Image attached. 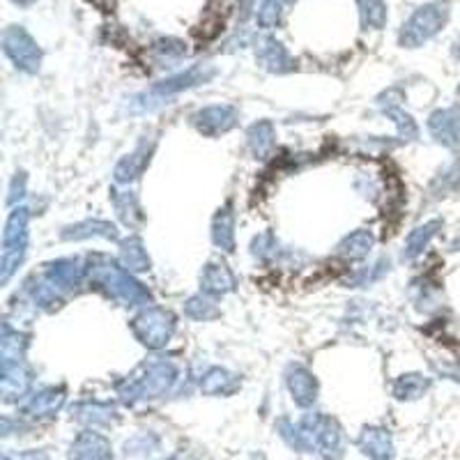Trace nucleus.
<instances>
[{
    "mask_svg": "<svg viewBox=\"0 0 460 460\" xmlns=\"http://www.w3.org/2000/svg\"><path fill=\"white\" fill-rule=\"evenodd\" d=\"M279 433L295 451L318 454L324 460H339L343 456V430L339 421L327 414H306L297 424L281 419Z\"/></svg>",
    "mask_w": 460,
    "mask_h": 460,
    "instance_id": "1",
    "label": "nucleus"
},
{
    "mask_svg": "<svg viewBox=\"0 0 460 460\" xmlns=\"http://www.w3.org/2000/svg\"><path fill=\"white\" fill-rule=\"evenodd\" d=\"M175 380H178V368L172 367L171 361L150 359L118 385V396L127 405L152 401V398H159L166 392H171Z\"/></svg>",
    "mask_w": 460,
    "mask_h": 460,
    "instance_id": "2",
    "label": "nucleus"
},
{
    "mask_svg": "<svg viewBox=\"0 0 460 460\" xmlns=\"http://www.w3.org/2000/svg\"><path fill=\"white\" fill-rule=\"evenodd\" d=\"M88 277L90 281L104 288L111 297L122 302L125 306H141V304H150L152 299L147 288L131 277L129 270L104 256H94L93 265L88 267Z\"/></svg>",
    "mask_w": 460,
    "mask_h": 460,
    "instance_id": "3",
    "label": "nucleus"
},
{
    "mask_svg": "<svg viewBox=\"0 0 460 460\" xmlns=\"http://www.w3.org/2000/svg\"><path fill=\"white\" fill-rule=\"evenodd\" d=\"M215 74H217V69L212 67V65H194V67L187 69L184 74H175V76H171V79H164V81H159V84L152 85L147 93H141V94H137V97H131L129 104H127V109L134 111V113L155 111L157 106L168 104V100H172L175 94L212 81L215 79Z\"/></svg>",
    "mask_w": 460,
    "mask_h": 460,
    "instance_id": "4",
    "label": "nucleus"
},
{
    "mask_svg": "<svg viewBox=\"0 0 460 460\" xmlns=\"http://www.w3.org/2000/svg\"><path fill=\"white\" fill-rule=\"evenodd\" d=\"M449 14V0H433V3H426V5L417 7L408 22L402 23L401 37H398L401 47L417 49L421 47V44L429 42V40H433V37L447 26Z\"/></svg>",
    "mask_w": 460,
    "mask_h": 460,
    "instance_id": "5",
    "label": "nucleus"
},
{
    "mask_svg": "<svg viewBox=\"0 0 460 460\" xmlns=\"http://www.w3.org/2000/svg\"><path fill=\"white\" fill-rule=\"evenodd\" d=\"M28 209L16 208L5 224L3 233V256H0V281L7 283L16 267L23 262L28 246Z\"/></svg>",
    "mask_w": 460,
    "mask_h": 460,
    "instance_id": "6",
    "label": "nucleus"
},
{
    "mask_svg": "<svg viewBox=\"0 0 460 460\" xmlns=\"http://www.w3.org/2000/svg\"><path fill=\"white\" fill-rule=\"evenodd\" d=\"M131 332L143 345H147L152 350H159L172 339L175 318H172L171 311L159 309V306H147L146 311H141L137 318L131 320Z\"/></svg>",
    "mask_w": 460,
    "mask_h": 460,
    "instance_id": "7",
    "label": "nucleus"
},
{
    "mask_svg": "<svg viewBox=\"0 0 460 460\" xmlns=\"http://www.w3.org/2000/svg\"><path fill=\"white\" fill-rule=\"evenodd\" d=\"M3 51L14 63L16 69L35 74L42 65V49L37 47L31 32L23 26H10L3 32Z\"/></svg>",
    "mask_w": 460,
    "mask_h": 460,
    "instance_id": "8",
    "label": "nucleus"
},
{
    "mask_svg": "<svg viewBox=\"0 0 460 460\" xmlns=\"http://www.w3.org/2000/svg\"><path fill=\"white\" fill-rule=\"evenodd\" d=\"M240 120V111L230 104L205 106L194 115V127L203 137H221L230 131Z\"/></svg>",
    "mask_w": 460,
    "mask_h": 460,
    "instance_id": "9",
    "label": "nucleus"
},
{
    "mask_svg": "<svg viewBox=\"0 0 460 460\" xmlns=\"http://www.w3.org/2000/svg\"><path fill=\"white\" fill-rule=\"evenodd\" d=\"M286 385L288 392L293 396L299 408H309L318 398V380L314 373L302 364H290L286 371Z\"/></svg>",
    "mask_w": 460,
    "mask_h": 460,
    "instance_id": "10",
    "label": "nucleus"
},
{
    "mask_svg": "<svg viewBox=\"0 0 460 460\" xmlns=\"http://www.w3.org/2000/svg\"><path fill=\"white\" fill-rule=\"evenodd\" d=\"M430 137L445 147L460 146V111L458 109H439L429 118Z\"/></svg>",
    "mask_w": 460,
    "mask_h": 460,
    "instance_id": "11",
    "label": "nucleus"
},
{
    "mask_svg": "<svg viewBox=\"0 0 460 460\" xmlns=\"http://www.w3.org/2000/svg\"><path fill=\"white\" fill-rule=\"evenodd\" d=\"M256 60L261 67H265L267 72H290L295 67V60L290 58V53L286 51L281 42H277L274 37H261L256 42Z\"/></svg>",
    "mask_w": 460,
    "mask_h": 460,
    "instance_id": "12",
    "label": "nucleus"
},
{
    "mask_svg": "<svg viewBox=\"0 0 460 460\" xmlns=\"http://www.w3.org/2000/svg\"><path fill=\"white\" fill-rule=\"evenodd\" d=\"M65 405V387H47L32 394L22 405V414L28 419H44L56 414Z\"/></svg>",
    "mask_w": 460,
    "mask_h": 460,
    "instance_id": "13",
    "label": "nucleus"
},
{
    "mask_svg": "<svg viewBox=\"0 0 460 460\" xmlns=\"http://www.w3.org/2000/svg\"><path fill=\"white\" fill-rule=\"evenodd\" d=\"M357 447L364 456L371 460H392L394 458V439L387 429L380 426H368L357 438Z\"/></svg>",
    "mask_w": 460,
    "mask_h": 460,
    "instance_id": "14",
    "label": "nucleus"
},
{
    "mask_svg": "<svg viewBox=\"0 0 460 460\" xmlns=\"http://www.w3.org/2000/svg\"><path fill=\"white\" fill-rule=\"evenodd\" d=\"M69 460H113L111 442L102 433L84 430V433H79V438L74 439Z\"/></svg>",
    "mask_w": 460,
    "mask_h": 460,
    "instance_id": "15",
    "label": "nucleus"
},
{
    "mask_svg": "<svg viewBox=\"0 0 460 460\" xmlns=\"http://www.w3.org/2000/svg\"><path fill=\"white\" fill-rule=\"evenodd\" d=\"M85 274H88V267H84L79 258H60V261L47 265V279L56 283L60 290H74L76 286H81Z\"/></svg>",
    "mask_w": 460,
    "mask_h": 460,
    "instance_id": "16",
    "label": "nucleus"
},
{
    "mask_svg": "<svg viewBox=\"0 0 460 460\" xmlns=\"http://www.w3.org/2000/svg\"><path fill=\"white\" fill-rule=\"evenodd\" d=\"M237 286L235 274L230 272V267L221 261H209L200 274V288L205 295H226L233 293Z\"/></svg>",
    "mask_w": 460,
    "mask_h": 460,
    "instance_id": "17",
    "label": "nucleus"
},
{
    "mask_svg": "<svg viewBox=\"0 0 460 460\" xmlns=\"http://www.w3.org/2000/svg\"><path fill=\"white\" fill-rule=\"evenodd\" d=\"M377 102H380L385 115H387V118H392V120L396 122L398 134H401L405 141H414V138L419 137V127H417V122L412 120V115L405 113V111L398 106V102H401V90H396V88L387 90V93L382 94Z\"/></svg>",
    "mask_w": 460,
    "mask_h": 460,
    "instance_id": "18",
    "label": "nucleus"
},
{
    "mask_svg": "<svg viewBox=\"0 0 460 460\" xmlns=\"http://www.w3.org/2000/svg\"><path fill=\"white\" fill-rule=\"evenodd\" d=\"M72 417L85 426H109L118 419V408L113 402L81 401L72 405Z\"/></svg>",
    "mask_w": 460,
    "mask_h": 460,
    "instance_id": "19",
    "label": "nucleus"
},
{
    "mask_svg": "<svg viewBox=\"0 0 460 460\" xmlns=\"http://www.w3.org/2000/svg\"><path fill=\"white\" fill-rule=\"evenodd\" d=\"M155 150V141H147L143 138L141 143L137 146V150L127 155L118 166H115V180L120 184L131 182V180H137L143 171H146L147 162H150V155Z\"/></svg>",
    "mask_w": 460,
    "mask_h": 460,
    "instance_id": "20",
    "label": "nucleus"
},
{
    "mask_svg": "<svg viewBox=\"0 0 460 460\" xmlns=\"http://www.w3.org/2000/svg\"><path fill=\"white\" fill-rule=\"evenodd\" d=\"M240 389V377L221 367H212L200 376V392L208 396H230Z\"/></svg>",
    "mask_w": 460,
    "mask_h": 460,
    "instance_id": "21",
    "label": "nucleus"
},
{
    "mask_svg": "<svg viewBox=\"0 0 460 460\" xmlns=\"http://www.w3.org/2000/svg\"><path fill=\"white\" fill-rule=\"evenodd\" d=\"M28 389H31V373L26 371L23 364L0 368V394L7 402L26 396Z\"/></svg>",
    "mask_w": 460,
    "mask_h": 460,
    "instance_id": "22",
    "label": "nucleus"
},
{
    "mask_svg": "<svg viewBox=\"0 0 460 460\" xmlns=\"http://www.w3.org/2000/svg\"><path fill=\"white\" fill-rule=\"evenodd\" d=\"M212 240L221 252H235V212L230 200L217 212L212 221Z\"/></svg>",
    "mask_w": 460,
    "mask_h": 460,
    "instance_id": "23",
    "label": "nucleus"
},
{
    "mask_svg": "<svg viewBox=\"0 0 460 460\" xmlns=\"http://www.w3.org/2000/svg\"><path fill=\"white\" fill-rule=\"evenodd\" d=\"M28 336L22 332L12 330L10 324L3 327V336H0V368L3 367H19L23 364V355H26Z\"/></svg>",
    "mask_w": 460,
    "mask_h": 460,
    "instance_id": "24",
    "label": "nucleus"
},
{
    "mask_svg": "<svg viewBox=\"0 0 460 460\" xmlns=\"http://www.w3.org/2000/svg\"><path fill=\"white\" fill-rule=\"evenodd\" d=\"M63 240H88V237H104V240H118V228L109 221H81L60 233Z\"/></svg>",
    "mask_w": 460,
    "mask_h": 460,
    "instance_id": "25",
    "label": "nucleus"
},
{
    "mask_svg": "<svg viewBox=\"0 0 460 460\" xmlns=\"http://www.w3.org/2000/svg\"><path fill=\"white\" fill-rule=\"evenodd\" d=\"M439 228H442V221L439 219L429 221V224H424V226H417V228H414L412 233L408 235V240H405L402 256L408 258V261H414L417 256H421V253L429 249L430 242H433V237L438 235Z\"/></svg>",
    "mask_w": 460,
    "mask_h": 460,
    "instance_id": "26",
    "label": "nucleus"
},
{
    "mask_svg": "<svg viewBox=\"0 0 460 460\" xmlns=\"http://www.w3.org/2000/svg\"><path fill=\"white\" fill-rule=\"evenodd\" d=\"M373 244H376V235H373L371 230L359 228L341 242L339 253L343 258H350V261H359V258H367L371 253Z\"/></svg>",
    "mask_w": 460,
    "mask_h": 460,
    "instance_id": "27",
    "label": "nucleus"
},
{
    "mask_svg": "<svg viewBox=\"0 0 460 460\" xmlns=\"http://www.w3.org/2000/svg\"><path fill=\"white\" fill-rule=\"evenodd\" d=\"M430 385H433L430 377L421 376V373H408V376H401L394 382L392 392L398 401H417L429 392Z\"/></svg>",
    "mask_w": 460,
    "mask_h": 460,
    "instance_id": "28",
    "label": "nucleus"
},
{
    "mask_svg": "<svg viewBox=\"0 0 460 460\" xmlns=\"http://www.w3.org/2000/svg\"><path fill=\"white\" fill-rule=\"evenodd\" d=\"M120 262L129 272H146L147 267H150V258H147L141 237H127V240H122Z\"/></svg>",
    "mask_w": 460,
    "mask_h": 460,
    "instance_id": "29",
    "label": "nucleus"
},
{
    "mask_svg": "<svg viewBox=\"0 0 460 460\" xmlns=\"http://www.w3.org/2000/svg\"><path fill=\"white\" fill-rule=\"evenodd\" d=\"M364 31H380L387 26V3L385 0H357Z\"/></svg>",
    "mask_w": 460,
    "mask_h": 460,
    "instance_id": "30",
    "label": "nucleus"
},
{
    "mask_svg": "<svg viewBox=\"0 0 460 460\" xmlns=\"http://www.w3.org/2000/svg\"><path fill=\"white\" fill-rule=\"evenodd\" d=\"M246 138H249V147H252V152L256 155V157H261V159L270 157V152L274 150V127H272V122H267V120L256 122V125L249 129Z\"/></svg>",
    "mask_w": 460,
    "mask_h": 460,
    "instance_id": "31",
    "label": "nucleus"
},
{
    "mask_svg": "<svg viewBox=\"0 0 460 460\" xmlns=\"http://www.w3.org/2000/svg\"><path fill=\"white\" fill-rule=\"evenodd\" d=\"M113 203L120 219L125 221L127 226H134L143 219L141 215V205H138V199L134 196V191H113Z\"/></svg>",
    "mask_w": 460,
    "mask_h": 460,
    "instance_id": "32",
    "label": "nucleus"
},
{
    "mask_svg": "<svg viewBox=\"0 0 460 460\" xmlns=\"http://www.w3.org/2000/svg\"><path fill=\"white\" fill-rule=\"evenodd\" d=\"M184 314L191 320H212L219 315V309H217L215 299L209 295H194L184 304Z\"/></svg>",
    "mask_w": 460,
    "mask_h": 460,
    "instance_id": "33",
    "label": "nucleus"
},
{
    "mask_svg": "<svg viewBox=\"0 0 460 460\" xmlns=\"http://www.w3.org/2000/svg\"><path fill=\"white\" fill-rule=\"evenodd\" d=\"M293 0H262V5L258 7V26L261 28H277L279 22H281L283 12L290 5Z\"/></svg>",
    "mask_w": 460,
    "mask_h": 460,
    "instance_id": "34",
    "label": "nucleus"
},
{
    "mask_svg": "<svg viewBox=\"0 0 460 460\" xmlns=\"http://www.w3.org/2000/svg\"><path fill=\"white\" fill-rule=\"evenodd\" d=\"M32 299H35V304L44 306V309H53V306L63 302L60 299V288L49 281V279L35 283V288H32Z\"/></svg>",
    "mask_w": 460,
    "mask_h": 460,
    "instance_id": "35",
    "label": "nucleus"
},
{
    "mask_svg": "<svg viewBox=\"0 0 460 460\" xmlns=\"http://www.w3.org/2000/svg\"><path fill=\"white\" fill-rule=\"evenodd\" d=\"M460 187V162H451L445 171L439 172L433 182V191H438V196L447 194V191H454Z\"/></svg>",
    "mask_w": 460,
    "mask_h": 460,
    "instance_id": "36",
    "label": "nucleus"
},
{
    "mask_svg": "<svg viewBox=\"0 0 460 460\" xmlns=\"http://www.w3.org/2000/svg\"><path fill=\"white\" fill-rule=\"evenodd\" d=\"M155 53H157L162 63H172V60H180V58L187 53V47H184L180 40L168 37V40H159V42L155 44Z\"/></svg>",
    "mask_w": 460,
    "mask_h": 460,
    "instance_id": "37",
    "label": "nucleus"
},
{
    "mask_svg": "<svg viewBox=\"0 0 460 460\" xmlns=\"http://www.w3.org/2000/svg\"><path fill=\"white\" fill-rule=\"evenodd\" d=\"M387 272H389V261L387 258H382V261H377L376 265H371L368 270H361V272H357L348 283H350V286H367V283H373V281H377L380 277H385Z\"/></svg>",
    "mask_w": 460,
    "mask_h": 460,
    "instance_id": "38",
    "label": "nucleus"
},
{
    "mask_svg": "<svg viewBox=\"0 0 460 460\" xmlns=\"http://www.w3.org/2000/svg\"><path fill=\"white\" fill-rule=\"evenodd\" d=\"M157 445H159V439L155 438V435L143 433V435H138V438L131 439V442H127L125 449H127V454L146 456V454H152V449H155Z\"/></svg>",
    "mask_w": 460,
    "mask_h": 460,
    "instance_id": "39",
    "label": "nucleus"
},
{
    "mask_svg": "<svg viewBox=\"0 0 460 460\" xmlns=\"http://www.w3.org/2000/svg\"><path fill=\"white\" fill-rule=\"evenodd\" d=\"M253 253H256L258 258H262V261L277 256V240H274L272 233H265V235H261L258 240H253Z\"/></svg>",
    "mask_w": 460,
    "mask_h": 460,
    "instance_id": "40",
    "label": "nucleus"
},
{
    "mask_svg": "<svg viewBox=\"0 0 460 460\" xmlns=\"http://www.w3.org/2000/svg\"><path fill=\"white\" fill-rule=\"evenodd\" d=\"M19 460H49V456L42 454V451H28Z\"/></svg>",
    "mask_w": 460,
    "mask_h": 460,
    "instance_id": "41",
    "label": "nucleus"
},
{
    "mask_svg": "<svg viewBox=\"0 0 460 460\" xmlns=\"http://www.w3.org/2000/svg\"><path fill=\"white\" fill-rule=\"evenodd\" d=\"M12 3H16V5H22V7H28V5H32L35 0H12Z\"/></svg>",
    "mask_w": 460,
    "mask_h": 460,
    "instance_id": "42",
    "label": "nucleus"
},
{
    "mask_svg": "<svg viewBox=\"0 0 460 460\" xmlns=\"http://www.w3.org/2000/svg\"><path fill=\"white\" fill-rule=\"evenodd\" d=\"M166 460H191V458H189V456H184V454H175V456H171V458H166Z\"/></svg>",
    "mask_w": 460,
    "mask_h": 460,
    "instance_id": "43",
    "label": "nucleus"
},
{
    "mask_svg": "<svg viewBox=\"0 0 460 460\" xmlns=\"http://www.w3.org/2000/svg\"><path fill=\"white\" fill-rule=\"evenodd\" d=\"M456 94H458V102H460V85H458V90H456Z\"/></svg>",
    "mask_w": 460,
    "mask_h": 460,
    "instance_id": "44",
    "label": "nucleus"
},
{
    "mask_svg": "<svg viewBox=\"0 0 460 460\" xmlns=\"http://www.w3.org/2000/svg\"><path fill=\"white\" fill-rule=\"evenodd\" d=\"M456 53H458V58H460V42H458V49H456Z\"/></svg>",
    "mask_w": 460,
    "mask_h": 460,
    "instance_id": "45",
    "label": "nucleus"
},
{
    "mask_svg": "<svg viewBox=\"0 0 460 460\" xmlns=\"http://www.w3.org/2000/svg\"><path fill=\"white\" fill-rule=\"evenodd\" d=\"M3 460H14V458H10V456H5V458H3Z\"/></svg>",
    "mask_w": 460,
    "mask_h": 460,
    "instance_id": "46",
    "label": "nucleus"
}]
</instances>
